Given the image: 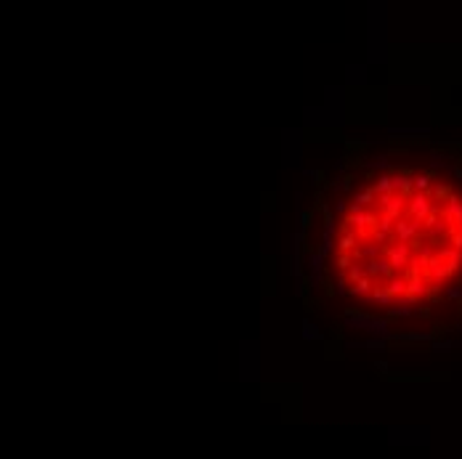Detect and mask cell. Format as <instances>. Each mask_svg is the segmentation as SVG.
<instances>
[{
  "mask_svg": "<svg viewBox=\"0 0 462 459\" xmlns=\"http://www.w3.org/2000/svg\"><path fill=\"white\" fill-rule=\"evenodd\" d=\"M345 212V199H335V215H343Z\"/></svg>",
  "mask_w": 462,
  "mask_h": 459,
  "instance_id": "3",
  "label": "cell"
},
{
  "mask_svg": "<svg viewBox=\"0 0 462 459\" xmlns=\"http://www.w3.org/2000/svg\"><path fill=\"white\" fill-rule=\"evenodd\" d=\"M305 266H308V282H311V287L319 289V284L324 282V255H321V250L308 252Z\"/></svg>",
  "mask_w": 462,
  "mask_h": 459,
  "instance_id": "1",
  "label": "cell"
},
{
  "mask_svg": "<svg viewBox=\"0 0 462 459\" xmlns=\"http://www.w3.org/2000/svg\"><path fill=\"white\" fill-rule=\"evenodd\" d=\"M300 334H303V340H305V343H316V340L324 337V334H321V329H319L316 324H311L308 318L303 321V332H300Z\"/></svg>",
  "mask_w": 462,
  "mask_h": 459,
  "instance_id": "2",
  "label": "cell"
}]
</instances>
